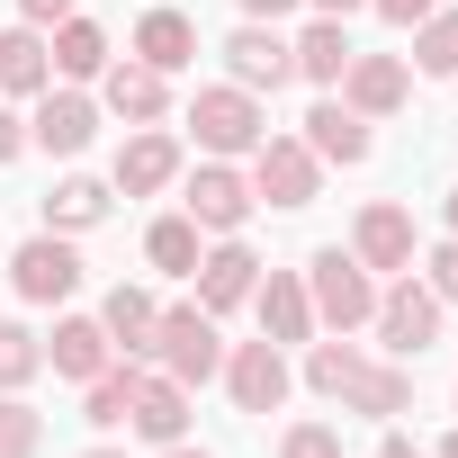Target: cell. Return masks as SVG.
<instances>
[{
    "instance_id": "1",
    "label": "cell",
    "mask_w": 458,
    "mask_h": 458,
    "mask_svg": "<svg viewBox=\"0 0 458 458\" xmlns=\"http://www.w3.org/2000/svg\"><path fill=\"white\" fill-rule=\"evenodd\" d=\"M306 297H315V324H333V333H360V324L377 315V279H369L342 243H324V252L306 261Z\"/></svg>"
},
{
    "instance_id": "2",
    "label": "cell",
    "mask_w": 458,
    "mask_h": 458,
    "mask_svg": "<svg viewBox=\"0 0 458 458\" xmlns=\"http://www.w3.org/2000/svg\"><path fill=\"white\" fill-rule=\"evenodd\" d=\"M153 360H162V377H180V386H207V377L225 369L216 315H207V306H171V315L153 324Z\"/></svg>"
},
{
    "instance_id": "3",
    "label": "cell",
    "mask_w": 458,
    "mask_h": 458,
    "mask_svg": "<svg viewBox=\"0 0 458 458\" xmlns=\"http://www.w3.org/2000/svg\"><path fill=\"white\" fill-rule=\"evenodd\" d=\"M189 135H198L216 162H234V153H252V144L270 135V117H261V99H252V90L225 81V90H198V99H189Z\"/></svg>"
},
{
    "instance_id": "4",
    "label": "cell",
    "mask_w": 458,
    "mask_h": 458,
    "mask_svg": "<svg viewBox=\"0 0 458 458\" xmlns=\"http://www.w3.org/2000/svg\"><path fill=\"white\" fill-rule=\"evenodd\" d=\"M315 189H324V162L297 135H261L252 144V198L261 207H315Z\"/></svg>"
},
{
    "instance_id": "5",
    "label": "cell",
    "mask_w": 458,
    "mask_h": 458,
    "mask_svg": "<svg viewBox=\"0 0 458 458\" xmlns=\"http://www.w3.org/2000/svg\"><path fill=\"white\" fill-rule=\"evenodd\" d=\"M252 207H261V198H252V180H243L234 162H198V171H189V207H180V216L198 225V234H243Z\"/></svg>"
},
{
    "instance_id": "6",
    "label": "cell",
    "mask_w": 458,
    "mask_h": 458,
    "mask_svg": "<svg viewBox=\"0 0 458 458\" xmlns=\"http://www.w3.org/2000/svg\"><path fill=\"white\" fill-rule=\"evenodd\" d=\"M10 288H19L28 306H64V297L81 288V252H72V234H28V243L10 252Z\"/></svg>"
},
{
    "instance_id": "7",
    "label": "cell",
    "mask_w": 458,
    "mask_h": 458,
    "mask_svg": "<svg viewBox=\"0 0 458 458\" xmlns=\"http://www.w3.org/2000/svg\"><path fill=\"white\" fill-rule=\"evenodd\" d=\"M377 342L395 351V360H422L431 342H440V297L422 288V279H395V288H377Z\"/></svg>"
},
{
    "instance_id": "8",
    "label": "cell",
    "mask_w": 458,
    "mask_h": 458,
    "mask_svg": "<svg viewBox=\"0 0 458 458\" xmlns=\"http://www.w3.org/2000/svg\"><path fill=\"white\" fill-rule=\"evenodd\" d=\"M198 306L207 315H234V306H252V288H261V261H252V243L243 234H216V252H198Z\"/></svg>"
},
{
    "instance_id": "9",
    "label": "cell",
    "mask_w": 458,
    "mask_h": 458,
    "mask_svg": "<svg viewBox=\"0 0 458 458\" xmlns=\"http://www.w3.org/2000/svg\"><path fill=\"white\" fill-rule=\"evenodd\" d=\"M225 72H234V90H279V81H297V55L270 19H243L225 37Z\"/></svg>"
},
{
    "instance_id": "10",
    "label": "cell",
    "mask_w": 458,
    "mask_h": 458,
    "mask_svg": "<svg viewBox=\"0 0 458 458\" xmlns=\"http://www.w3.org/2000/svg\"><path fill=\"white\" fill-rule=\"evenodd\" d=\"M126 431H135V440H153V449L189 440V386H180V377H162V369H135V404H126Z\"/></svg>"
},
{
    "instance_id": "11",
    "label": "cell",
    "mask_w": 458,
    "mask_h": 458,
    "mask_svg": "<svg viewBox=\"0 0 458 458\" xmlns=\"http://www.w3.org/2000/svg\"><path fill=\"white\" fill-rule=\"evenodd\" d=\"M351 261H360V270H413V216H404L395 198H369V207H360Z\"/></svg>"
},
{
    "instance_id": "12",
    "label": "cell",
    "mask_w": 458,
    "mask_h": 458,
    "mask_svg": "<svg viewBox=\"0 0 458 458\" xmlns=\"http://www.w3.org/2000/svg\"><path fill=\"white\" fill-rule=\"evenodd\" d=\"M225 386H234V413H279L288 404V351L279 342H243L225 360Z\"/></svg>"
},
{
    "instance_id": "13",
    "label": "cell",
    "mask_w": 458,
    "mask_h": 458,
    "mask_svg": "<svg viewBox=\"0 0 458 458\" xmlns=\"http://www.w3.org/2000/svg\"><path fill=\"white\" fill-rule=\"evenodd\" d=\"M90 135H99V99H81V90H37L28 144H46V153H90Z\"/></svg>"
},
{
    "instance_id": "14",
    "label": "cell",
    "mask_w": 458,
    "mask_h": 458,
    "mask_svg": "<svg viewBox=\"0 0 458 458\" xmlns=\"http://www.w3.org/2000/svg\"><path fill=\"white\" fill-rule=\"evenodd\" d=\"M46 369H55V377H72V386H90L99 369H117L108 324H99V315H64V324H55V342H46Z\"/></svg>"
},
{
    "instance_id": "15",
    "label": "cell",
    "mask_w": 458,
    "mask_h": 458,
    "mask_svg": "<svg viewBox=\"0 0 458 458\" xmlns=\"http://www.w3.org/2000/svg\"><path fill=\"white\" fill-rule=\"evenodd\" d=\"M252 306H261V342H315V297H306V279L297 270H270L261 288H252Z\"/></svg>"
},
{
    "instance_id": "16",
    "label": "cell",
    "mask_w": 458,
    "mask_h": 458,
    "mask_svg": "<svg viewBox=\"0 0 458 458\" xmlns=\"http://www.w3.org/2000/svg\"><path fill=\"white\" fill-rule=\"evenodd\" d=\"M404 90H413V72L395 55H351V72H342V108H360V117H395Z\"/></svg>"
},
{
    "instance_id": "17",
    "label": "cell",
    "mask_w": 458,
    "mask_h": 458,
    "mask_svg": "<svg viewBox=\"0 0 458 458\" xmlns=\"http://www.w3.org/2000/svg\"><path fill=\"white\" fill-rule=\"evenodd\" d=\"M99 108L126 117V126H153V117L171 108V81H162L153 64H108V72H99Z\"/></svg>"
},
{
    "instance_id": "18",
    "label": "cell",
    "mask_w": 458,
    "mask_h": 458,
    "mask_svg": "<svg viewBox=\"0 0 458 458\" xmlns=\"http://www.w3.org/2000/svg\"><path fill=\"white\" fill-rule=\"evenodd\" d=\"M297 144H306L315 162H342V171H351V162H369V117H360V108H342V99H315Z\"/></svg>"
},
{
    "instance_id": "19",
    "label": "cell",
    "mask_w": 458,
    "mask_h": 458,
    "mask_svg": "<svg viewBox=\"0 0 458 458\" xmlns=\"http://www.w3.org/2000/svg\"><path fill=\"white\" fill-rule=\"evenodd\" d=\"M180 180V144L162 135V126H135L126 144H117V189L126 198H153V189H171Z\"/></svg>"
},
{
    "instance_id": "20",
    "label": "cell",
    "mask_w": 458,
    "mask_h": 458,
    "mask_svg": "<svg viewBox=\"0 0 458 458\" xmlns=\"http://www.w3.org/2000/svg\"><path fill=\"white\" fill-rule=\"evenodd\" d=\"M55 90V55H46V28H0V99H37Z\"/></svg>"
},
{
    "instance_id": "21",
    "label": "cell",
    "mask_w": 458,
    "mask_h": 458,
    "mask_svg": "<svg viewBox=\"0 0 458 458\" xmlns=\"http://www.w3.org/2000/svg\"><path fill=\"white\" fill-rule=\"evenodd\" d=\"M135 64H153L162 81H171V72H189V64H198V28H189L180 10H153V19L135 28Z\"/></svg>"
},
{
    "instance_id": "22",
    "label": "cell",
    "mask_w": 458,
    "mask_h": 458,
    "mask_svg": "<svg viewBox=\"0 0 458 458\" xmlns=\"http://www.w3.org/2000/svg\"><path fill=\"white\" fill-rule=\"evenodd\" d=\"M99 324H108V342H117V360H153V324H162V306H153L144 288H108V306H99Z\"/></svg>"
},
{
    "instance_id": "23",
    "label": "cell",
    "mask_w": 458,
    "mask_h": 458,
    "mask_svg": "<svg viewBox=\"0 0 458 458\" xmlns=\"http://www.w3.org/2000/svg\"><path fill=\"white\" fill-rule=\"evenodd\" d=\"M46 55H55V72H64V81H99V72H108V28L72 10V19L55 28V46H46Z\"/></svg>"
},
{
    "instance_id": "24",
    "label": "cell",
    "mask_w": 458,
    "mask_h": 458,
    "mask_svg": "<svg viewBox=\"0 0 458 458\" xmlns=\"http://www.w3.org/2000/svg\"><path fill=\"white\" fill-rule=\"evenodd\" d=\"M288 55H297V72H306L315 90H342V72H351V55H360V46L342 37V19H315V28H306Z\"/></svg>"
},
{
    "instance_id": "25",
    "label": "cell",
    "mask_w": 458,
    "mask_h": 458,
    "mask_svg": "<svg viewBox=\"0 0 458 458\" xmlns=\"http://www.w3.org/2000/svg\"><path fill=\"white\" fill-rule=\"evenodd\" d=\"M333 404H351V413H377V422H386V413H404V404H413V377H404V369L360 360V369L342 377V395H333Z\"/></svg>"
},
{
    "instance_id": "26",
    "label": "cell",
    "mask_w": 458,
    "mask_h": 458,
    "mask_svg": "<svg viewBox=\"0 0 458 458\" xmlns=\"http://www.w3.org/2000/svg\"><path fill=\"white\" fill-rule=\"evenodd\" d=\"M108 225V180H55L46 189V234H90Z\"/></svg>"
},
{
    "instance_id": "27",
    "label": "cell",
    "mask_w": 458,
    "mask_h": 458,
    "mask_svg": "<svg viewBox=\"0 0 458 458\" xmlns=\"http://www.w3.org/2000/svg\"><path fill=\"white\" fill-rule=\"evenodd\" d=\"M144 261H153L162 279H189V270H198V225H189V216H162L153 234H144Z\"/></svg>"
},
{
    "instance_id": "28",
    "label": "cell",
    "mask_w": 458,
    "mask_h": 458,
    "mask_svg": "<svg viewBox=\"0 0 458 458\" xmlns=\"http://www.w3.org/2000/svg\"><path fill=\"white\" fill-rule=\"evenodd\" d=\"M413 64H422L431 81H458V10H431V19L413 28Z\"/></svg>"
},
{
    "instance_id": "29",
    "label": "cell",
    "mask_w": 458,
    "mask_h": 458,
    "mask_svg": "<svg viewBox=\"0 0 458 458\" xmlns=\"http://www.w3.org/2000/svg\"><path fill=\"white\" fill-rule=\"evenodd\" d=\"M126 404H135V360H117V369H99V377H90V404H81V422L117 431V422H126Z\"/></svg>"
},
{
    "instance_id": "30",
    "label": "cell",
    "mask_w": 458,
    "mask_h": 458,
    "mask_svg": "<svg viewBox=\"0 0 458 458\" xmlns=\"http://www.w3.org/2000/svg\"><path fill=\"white\" fill-rule=\"evenodd\" d=\"M37 369H46V342H37L28 324H0V395H19Z\"/></svg>"
},
{
    "instance_id": "31",
    "label": "cell",
    "mask_w": 458,
    "mask_h": 458,
    "mask_svg": "<svg viewBox=\"0 0 458 458\" xmlns=\"http://www.w3.org/2000/svg\"><path fill=\"white\" fill-rule=\"evenodd\" d=\"M351 369H360V351H351V342H315V351H306V386H315V395H342V377H351Z\"/></svg>"
},
{
    "instance_id": "32",
    "label": "cell",
    "mask_w": 458,
    "mask_h": 458,
    "mask_svg": "<svg viewBox=\"0 0 458 458\" xmlns=\"http://www.w3.org/2000/svg\"><path fill=\"white\" fill-rule=\"evenodd\" d=\"M37 440H46V422L19 395H0V458H37Z\"/></svg>"
},
{
    "instance_id": "33",
    "label": "cell",
    "mask_w": 458,
    "mask_h": 458,
    "mask_svg": "<svg viewBox=\"0 0 458 458\" xmlns=\"http://www.w3.org/2000/svg\"><path fill=\"white\" fill-rule=\"evenodd\" d=\"M279 458H342V431H333V422H297V431L279 440Z\"/></svg>"
},
{
    "instance_id": "34",
    "label": "cell",
    "mask_w": 458,
    "mask_h": 458,
    "mask_svg": "<svg viewBox=\"0 0 458 458\" xmlns=\"http://www.w3.org/2000/svg\"><path fill=\"white\" fill-rule=\"evenodd\" d=\"M422 270H431V279H422V288H431V297H440V306H458V234H449V243H440V252H431V261H422Z\"/></svg>"
},
{
    "instance_id": "35",
    "label": "cell",
    "mask_w": 458,
    "mask_h": 458,
    "mask_svg": "<svg viewBox=\"0 0 458 458\" xmlns=\"http://www.w3.org/2000/svg\"><path fill=\"white\" fill-rule=\"evenodd\" d=\"M369 10H377V19H395V28H422L440 0H369Z\"/></svg>"
},
{
    "instance_id": "36",
    "label": "cell",
    "mask_w": 458,
    "mask_h": 458,
    "mask_svg": "<svg viewBox=\"0 0 458 458\" xmlns=\"http://www.w3.org/2000/svg\"><path fill=\"white\" fill-rule=\"evenodd\" d=\"M19 19H28V28H64V19H72V0H19Z\"/></svg>"
},
{
    "instance_id": "37",
    "label": "cell",
    "mask_w": 458,
    "mask_h": 458,
    "mask_svg": "<svg viewBox=\"0 0 458 458\" xmlns=\"http://www.w3.org/2000/svg\"><path fill=\"white\" fill-rule=\"evenodd\" d=\"M19 153H28V126L10 117V99H0V162H19Z\"/></svg>"
},
{
    "instance_id": "38",
    "label": "cell",
    "mask_w": 458,
    "mask_h": 458,
    "mask_svg": "<svg viewBox=\"0 0 458 458\" xmlns=\"http://www.w3.org/2000/svg\"><path fill=\"white\" fill-rule=\"evenodd\" d=\"M297 0H243V19H288Z\"/></svg>"
},
{
    "instance_id": "39",
    "label": "cell",
    "mask_w": 458,
    "mask_h": 458,
    "mask_svg": "<svg viewBox=\"0 0 458 458\" xmlns=\"http://www.w3.org/2000/svg\"><path fill=\"white\" fill-rule=\"evenodd\" d=\"M377 458H422V449H413L404 431H386V440H377Z\"/></svg>"
},
{
    "instance_id": "40",
    "label": "cell",
    "mask_w": 458,
    "mask_h": 458,
    "mask_svg": "<svg viewBox=\"0 0 458 458\" xmlns=\"http://www.w3.org/2000/svg\"><path fill=\"white\" fill-rule=\"evenodd\" d=\"M306 10H315V19H351V10H360V0H306Z\"/></svg>"
},
{
    "instance_id": "41",
    "label": "cell",
    "mask_w": 458,
    "mask_h": 458,
    "mask_svg": "<svg viewBox=\"0 0 458 458\" xmlns=\"http://www.w3.org/2000/svg\"><path fill=\"white\" fill-rule=\"evenodd\" d=\"M162 458H207V449H189V440H171V449H162Z\"/></svg>"
},
{
    "instance_id": "42",
    "label": "cell",
    "mask_w": 458,
    "mask_h": 458,
    "mask_svg": "<svg viewBox=\"0 0 458 458\" xmlns=\"http://www.w3.org/2000/svg\"><path fill=\"white\" fill-rule=\"evenodd\" d=\"M449 234H458V189H449Z\"/></svg>"
},
{
    "instance_id": "43",
    "label": "cell",
    "mask_w": 458,
    "mask_h": 458,
    "mask_svg": "<svg viewBox=\"0 0 458 458\" xmlns=\"http://www.w3.org/2000/svg\"><path fill=\"white\" fill-rule=\"evenodd\" d=\"M440 458H458V431H449V440H440Z\"/></svg>"
},
{
    "instance_id": "44",
    "label": "cell",
    "mask_w": 458,
    "mask_h": 458,
    "mask_svg": "<svg viewBox=\"0 0 458 458\" xmlns=\"http://www.w3.org/2000/svg\"><path fill=\"white\" fill-rule=\"evenodd\" d=\"M81 458H126V449H81Z\"/></svg>"
}]
</instances>
